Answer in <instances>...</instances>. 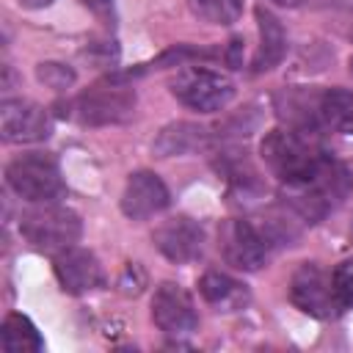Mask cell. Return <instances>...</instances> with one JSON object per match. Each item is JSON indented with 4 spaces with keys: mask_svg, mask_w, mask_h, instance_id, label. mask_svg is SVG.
<instances>
[{
    "mask_svg": "<svg viewBox=\"0 0 353 353\" xmlns=\"http://www.w3.org/2000/svg\"><path fill=\"white\" fill-rule=\"evenodd\" d=\"M350 188H353L350 171L339 160L323 154V160L306 179H301L295 185H284V201L303 221L317 223L323 215H328L336 204H342L347 199Z\"/></svg>",
    "mask_w": 353,
    "mask_h": 353,
    "instance_id": "obj_1",
    "label": "cell"
},
{
    "mask_svg": "<svg viewBox=\"0 0 353 353\" xmlns=\"http://www.w3.org/2000/svg\"><path fill=\"white\" fill-rule=\"evenodd\" d=\"M259 152L265 165L281 185H295L306 179L323 160V152L309 138H303L301 130H270L262 138Z\"/></svg>",
    "mask_w": 353,
    "mask_h": 353,
    "instance_id": "obj_2",
    "label": "cell"
},
{
    "mask_svg": "<svg viewBox=\"0 0 353 353\" xmlns=\"http://www.w3.org/2000/svg\"><path fill=\"white\" fill-rule=\"evenodd\" d=\"M19 232L36 251L55 256L80 240L83 223H80L77 212H72L69 207H61L55 201H44L41 207L22 215Z\"/></svg>",
    "mask_w": 353,
    "mask_h": 353,
    "instance_id": "obj_3",
    "label": "cell"
},
{
    "mask_svg": "<svg viewBox=\"0 0 353 353\" xmlns=\"http://www.w3.org/2000/svg\"><path fill=\"white\" fill-rule=\"evenodd\" d=\"M281 237L276 226L270 223L268 229H259L254 221L245 218H229L221 223L218 232V245L223 259L237 268V270H259L273 251V243Z\"/></svg>",
    "mask_w": 353,
    "mask_h": 353,
    "instance_id": "obj_4",
    "label": "cell"
},
{
    "mask_svg": "<svg viewBox=\"0 0 353 353\" xmlns=\"http://www.w3.org/2000/svg\"><path fill=\"white\" fill-rule=\"evenodd\" d=\"M6 182L17 196L36 201V204L55 201L63 196L61 168L55 157L44 152H28V154L14 157L6 168Z\"/></svg>",
    "mask_w": 353,
    "mask_h": 353,
    "instance_id": "obj_5",
    "label": "cell"
},
{
    "mask_svg": "<svg viewBox=\"0 0 353 353\" xmlns=\"http://www.w3.org/2000/svg\"><path fill=\"white\" fill-rule=\"evenodd\" d=\"M171 94L182 105H188L199 113H215V110H223L232 102L234 85L226 74H221L215 69L188 66L171 80Z\"/></svg>",
    "mask_w": 353,
    "mask_h": 353,
    "instance_id": "obj_6",
    "label": "cell"
},
{
    "mask_svg": "<svg viewBox=\"0 0 353 353\" xmlns=\"http://www.w3.org/2000/svg\"><path fill=\"white\" fill-rule=\"evenodd\" d=\"M132 110H135V91L119 83L94 85L69 102V116L91 127L127 121Z\"/></svg>",
    "mask_w": 353,
    "mask_h": 353,
    "instance_id": "obj_7",
    "label": "cell"
},
{
    "mask_svg": "<svg viewBox=\"0 0 353 353\" xmlns=\"http://www.w3.org/2000/svg\"><path fill=\"white\" fill-rule=\"evenodd\" d=\"M290 301L309 317L331 320L342 309L334 295L331 276L317 262H301L290 279Z\"/></svg>",
    "mask_w": 353,
    "mask_h": 353,
    "instance_id": "obj_8",
    "label": "cell"
},
{
    "mask_svg": "<svg viewBox=\"0 0 353 353\" xmlns=\"http://www.w3.org/2000/svg\"><path fill=\"white\" fill-rule=\"evenodd\" d=\"M152 320L168 336H190L199 328V314L188 290L174 281H163L152 298Z\"/></svg>",
    "mask_w": 353,
    "mask_h": 353,
    "instance_id": "obj_9",
    "label": "cell"
},
{
    "mask_svg": "<svg viewBox=\"0 0 353 353\" xmlns=\"http://www.w3.org/2000/svg\"><path fill=\"white\" fill-rule=\"evenodd\" d=\"M0 132L8 143H36L50 138L52 121L47 110L28 99H6L0 105Z\"/></svg>",
    "mask_w": 353,
    "mask_h": 353,
    "instance_id": "obj_10",
    "label": "cell"
},
{
    "mask_svg": "<svg viewBox=\"0 0 353 353\" xmlns=\"http://www.w3.org/2000/svg\"><path fill=\"white\" fill-rule=\"evenodd\" d=\"M154 245L165 259H171L176 265H185V262H193V259L201 256L204 229L193 218L176 215V218H168L165 223H160L154 229Z\"/></svg>",
    "mask_w": 353,
    "mask_h": 353,
    "instance_id": "obj_11",
    "label": "cell"
},
{
    "mask_svg": "<svg viewBox=\"0 0 353 353\" xmlns=\"http://www.w3.org/2000/svg\"><path fill=\"white\" fill-rule=\"evenodd\" d=\"M168 207V188L154 171L130 174L121 193V212L132 221H146Z\"/></svg>",
    "mask_w": 353,
    "mask_h": 353,
    "instance_id": "obj_12",
    "label": "cell"
},
{
    "mask_svg": "<svg viewBox=\"0 0 353 353\" xmlns=\"http://www.w3.org/2000/svg\"><path fill=\"white\" fill-rule=\"evenodd\" d=\"M55 276L61 287L72 295H80V292H88L105 284V270L99 259L91 251L77 248V245L55 254Z\"/></svg>",
    "mask_w": 353,
    "mask_h": 353,
    "instance_id": "obj_13",
    "label": "cell"
},
{
    "mask_svg": "<svg viewBox=\"0 0 353 353\" xmlns=\"http://www.w3.org/2000/svg\"><path fill=\"white\" fill-rule=\"evenodd\" d=\"M199 292H201V298L212 306V309H218V312H237V309H243L245 303H248V287L243 284V281H237V279H232V276H226V273H221V270H210V273H204L201 276V281H199Z\"/></svg>",
    "mask_w": 353,
    "mask_h": 353,
    "instance_id": "obj_14",
    "label": "cell"
},
{
    "mask_svg": "<svg viewBox=\"0 0 353 353\" xmlns=\"http://www.w3.org/2000/svg\"><path fill=\"white\" fill-rule=\"evenodd\" d=\"M256 22H259V50H256V55L251 61V69L254 72H268L284 58L287 36H284L281 22L262 6L256 8Z\"/></svg>",
    "mask_w": 353,
    "mask_h": 353,
    "instance_id": "obj_15",
    "label": "cell"
},
{
    "mask_svg": "<svg viewBox=\"0 0 353 353\" xmlns=\"http://www.w3.org/2000/svg\"><path fill=\"white\" fill-rule=\"evenodd\" d=\"M210 132L207 127L190 124V121H174L168 127L160 130V135L154 138L152 149L157 157H174V154H190L196 149H201L207 143Z\"/></svg>",
    "mask_w": 353,
    "mask_h": 353,
    "instance_id": "obj_16",
    "label": "cell"
},
{
    "mask_svg": "<svg viewBox=\"0 0 353 353\" xmlns=\"http://www.w3.org/2000/svg\"><path fill=\"white\" fill-rule=\"evenodd\" d=\"M0 345L6 353H39L44 339L25 314L11 312L0 325Z\"/></svg>",
    "mask_w": 353,
    "mask_h": 353,
    "instance_id": "obj_17",
    "label": "cell"
},
{
    "mask_svg": "<svg viewBox=\"0 0 353 353\" xmlns=\"http://www.w3.org/2000/svg\"><path fill=\"white\" fill-rule=\"evenodd\" d=\"M317 116L323 119L325 127L353 135V94L342 88H328L317 97Z\"/></svg>",
    "mask_w": 353,
    "mask_h": 353,
    "instance_id": "obj_18",
    "label": "cell"
},
{
    "mask_svg": "<svg viewBox=\"0 0 353 353\" xmlns=\"http://www.w3.org/2000/svg\"><path fill=\"white\" fill-rule=\"evenodd\" d=\"M188 6L210 25H232L243 14V0H188Z\"/></svg>",
    "mask_w": 353,
    "mask_h": 353,
    "instance_id": "obj_19",
    "label": "cell"
},
{
    "mask_svg": "<svg viewBox=\"0 0 353 353\" xmlns=\"http://www.w3.org/2000/svg\"><path fill=\"white\" fill-rule=\"evenodd\" d=\"M331 284H334V295H336L339 309H353V259H345L334 268Z\"/></svg>",
    "mask_w": 353,
    "mask_h": 353,
    "instance_id": "obj_20",
    "label": "cell"
},
{
    "mask_svg": "<svg viewBox=\"0 0 353 353\" xmlns=\"http://www.w3.org/2000/svg\"><path fill=\"white\" fill-rule=\"evenodd\" d=\"M36 74H39V80H41V83H47L50 88H58V91L74 83V72H72V69H66L63 63H39Z\"/></svg>",
    "mask_w": 353,
    "mask_h": 353,
    "instance_id": "obj_21",
    "label": "cell"
},
{
    "mask_svg": "<svg viewBox=\"0 0 353 353\" xmlns=\"http://www.w3.org/2000/svg\"><path fill=\"white\" fill-rule=\"evenodd\" d=\"M91 14H97L102 22H113V0H80Z\"/></svg>",
    "mask_w": 353,
    "mask_h": 353,
    "instance_id": "obj_22",
    "label": "cell"
},
{
    "mask_svg": "<svg viewBox=\"0 0 353 353\" xmlns=\"http://www.w3.org/2000/svg\"><path fill=\"white\" fill-rule=\"evenodd\" d=\"M52 0H19V6H25V8H47Z\"/></svg>",
    "mask_w": 353,
    "mask_h": 353,
    "instance_id": "obj_23",
    "label": "cell"
},
{
    "mask_svg": "<svg viewBox=\"0 0 353 353\" xmlns=\"http://www.w3.org/2000/svg\"><path fill=\"white\" fill-rule=\"evenodd\" d=\"M276 6H298V3H303V0H273Z\"/></svg>",
    "mask_w": 353,
    "mask_h": 353,
    "instance_id": "obj_24",
    "label": "cell"
},
{
    "mask_svg": "<svg viewBox=\"0 0 353 353\" xmlns=\"http://www.w3.org/2000/svg\"><path fill=\"white\" fill-rule=\"evenodd\" d=\"M350 72H353V58H350Z\"/></svg>",
    "mask_w": 353,
    "mask_h": 353,
    "instance_id": "obj_25",
    "label": "cell"
}]
</instances>
